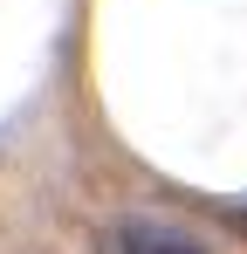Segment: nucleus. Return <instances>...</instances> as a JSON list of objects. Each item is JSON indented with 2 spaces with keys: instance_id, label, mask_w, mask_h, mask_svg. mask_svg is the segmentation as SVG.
Wrapping results in <instances>:
<instances>
[{
  "instance_id": "f257e3e1",
  "label": "nucleus",
  "mask_w": 247,
  "mask_h": 254,
  "mask_svg": "<svg viewBox=\"0 0 247 254\" xmlns=\"http://www.w3.org/2000/svg\"><path fill=\"white\" fill-rule=\"evenodd\" d=\"M110 254H220V248L192 227H179V220H124Z\"/></svg>"
}]
</instances>
